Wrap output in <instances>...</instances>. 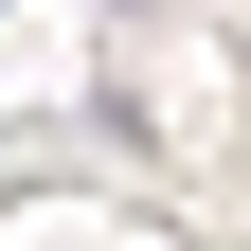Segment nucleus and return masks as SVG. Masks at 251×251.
Masks as SVG:
<instances>
[]
</instances>
